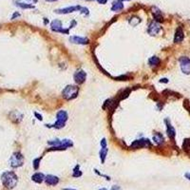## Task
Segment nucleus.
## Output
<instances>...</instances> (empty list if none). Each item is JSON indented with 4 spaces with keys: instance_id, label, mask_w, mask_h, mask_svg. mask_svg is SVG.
I'll use <instances>...</instances> for the list:
<instances>
[{
    "instance_id": "f257e3e1",
    "label": "nucleus",
    "mask_w": 190,
    "mask_h": 190,
    "mask_svg": "<svg viewBox=\"0 0 190 190\" xmlns=\"http://www.w3.org/2000/svg\"><path fill=\"white\" fill-rule=\"evenodd\" d=\"M1 181L3 185L8 189H12L16 186L18 183V177L12 171H6L2 173Z\"/></svg>"
},
{
    "instance_id": "f03ea898",
    "label": "nucleus",
    "mask_w": 190,
    "mask_h": 190,
    "mask_svg": "<svg viewBox=\"0 0 190 190\" xmlns=\"http://www.w3.org/2000/svg\"><path fill=\"white\" fill-rule=\"evenodd\" d=\"M49 144H51L52 147L51 150H63L67 149L68 147L72 146V142L71 140H54V141H49L48 142Z\"/></svg>"
},
{
    "instance_id": "7ed1b4c3",
    "label": "nucleus",
    "mask_w": 190,
    "mask_h": 190,
    "mask_svg": "<svg viewBox=\"0 0 190 190\" xmlns=\"http://www.w3.org/2000/svg\"><path fill=\"white\" fill-rule=\"evenodd\" d=\"M68 113L65 110H60L56 114V122L53 125H49V127H54V129H62L65 126L66 122L68 121Z\"/></svg>"
},
{
    "instance_id": "20e7f679",
    "label": "nucleus",
    "mask_w": 190,
    "mask_h": 190,
    "mask_svg": "<svg viewBox=\"0 0 190 190\" xmlns=\"http://www.w3.org/2000/svg\"><path fill=\"white\" fill-rule=\"evenodd\" d=\"M78 92H79V88L72 85H69L63 89L62 94H63V97L66 100H72V99L77 97Z\"/></svg>"
},
{
    "instance_id": "39448f33",
    "label": "nucleus",
    "mask_w": 190,
    "mask_h": 190,
    "mask_svg": "<svg viewBox=\"0 0 190 190\" xmlns=\"http://www.w3.org/2000/svg\"><path fill=\"white\" fill-rule=\"evenodd\" d=\"M23 163H24V157L20 152H14L11 155L10 159V164L11 167H14V168L20 167L21 166H23Z\"/></svg>"
},
{
    "instance_id": "423d86ee",
    "label": "nucleus",
    "mask_w": 190,
    "mask_h": 190,
    "mask_svg": "<svg viewBox=\"0 0 190 190\" xmlns=\"http://www.w3.org/2000/svg\"><path fill=\"white\" fill-rule=\"evenodd\" d=\"M180 62V67L181 71L184 74L190 73V58L187 56H181L179 59Z\"/></svg>"
},
{
    "instance_id": "0eeeda50",
    "label": "nucleus",
    "mask_w": 190,
    "mask_h": 190,
    "mask_svg": "<svg viewBox=\"0 0 190 190\" xmlns=\"http://www.w3.org/2000/svg\"><path fill=\"white\" fill-rule=\"evenodd\" d=\"M73 78H74V81H75L76 84L81 85V84H83L86 79V73L83 71V69H78V71L74 73Z\"/></svg>"
},
{
    "instance_id": "6e6552de",
    "label": "nucleus",
    "mask_w": 190,
    "mask_h": 190,
    "mask_svg": "<svg viewBox=\"0 0 190 190\" xmlns=\"http://www.w3.org/2000/svg\"><path fill=\"white\" fill-rule=\"evenodd\" d=\"M144 146H151V143L149 142V140H147V139L136 140V141H134L130 146V147H133V148H141V147H144Z\"/></svg>"
},
{
    "instance_id": "1a4fd4ad",
    "label": "nucleus",
    "mask_w": 190,
    "mask_h": 190,
    "mask_svg": "<svg viewBox=\"0 0 190 190\" xmlns=\"http://www.w3.org/2000/svg\"><path fill=\"white\" fill-rule=\"evenodd\" d=\"M51 30L56 32H62V34H69V30H64L62 27V23L59 20H54L51 23Z\"/></svg>"
},
{
    "instance_id": "9d476101",
    "label": "nucleus",
    "mask_w": 190,
    "mask_h": 190,
    "mask_svg": "<svg viewBox=\"0 0 190 190\" xmlns=\"http://www.w3.org/2000/svg\"><path fill=\"white\" fill-rule=\"evenodd\" d=\"M59 178L57 176L54 175H47L45 177V183H46L47 185H49V186H54V185H57L59 184Z\"/></svg>"
},
{
    "instance_id": "9b49d317",
    "label": "nucleus",
    "mask_w": 190,
    "mask_h": 190,
    "mask_svg": "<svg viewBox=\"0 0 190 190\" xmlns=\"http://www.w3.org/2000/svg\"><path fill=\"white\" fill-rule=\"evenodd\" d=\"M161 31V27H160V25L157 23L156 21H153V22H151L149 24V26H148V34H149L150 35H156L158 32Z\"/></svg>"
},
{
    "instance_id": "f8f14e48",
    "label": "nucleus",
    "mask_w": 190,
    "mask_h": 190,
    "mask_svg": "<svg viewBox=\"0 0 190 190\" xmlns=\"http://www.w3.org/2000/svg\"><path fill=\"white\" fill-rule=\"evenodd\" d=\"M81 10V7L79 6H71V7H68V8H64V9H60V10H56L55 12L56 14H71V12Z\"/></svg>"
},
{
    "instance_id": "ddd939ff",
    "label": "nucleus",
    "mask_w": 190,
    "mask_h": 190,
    "mask_svg": "<svg viewBox=\"0 0 190 190\" xmlns=\"http://www.w3.org/2000/svg\"><path fill=\"white\" fill-rule=\"evenodd\" d=\"M166 132H167L168 137L170 138L172 141H174V140H175V136H176L175 129L172 126V125L170 124V122L168 121V120H166Z\"/></svg>"
},
{
    "instance_id": "4468645a",
    "label": "nucleus",
    "mask_w": 190,
    "mask_h": 190,
    "mask_svg": "<svg viewBox=\"0 0 190 190\" xmlns=\"http://www.w3.org/2000/svg\"><path fill=\"white\" fill-rule=\"evenodd\" d=\"M69 41L74 44H79V45H86L89 43V39L85 38V37H80V36H71L69 38Z\"/></svg>"
},
{
    "instance_id": "2eb2a0df",
    "label": "nucleus",
    "mask_w": 190,
    "mask_h": 190,
    "mask_svg": "<svg viewBox=\"0 0 190 190\" xmlns=\"http://www.w3.org/2000/svg\"><path fill=\"white\" fill-rule=\"evenodd\" d=\"M184 39V31L181 27H179L176 30L175 32V36H174V42L175 43H181L183 42V40Z\"/></svg>"
},
{
    "instance_id": "dca6fc26",
    "label": "nucleus",
    "mask_w": 190,
    "mask_h": 190,
    "mask_svg": "<svg viewBox=\"0 0 190 190\" xmlns=\"http://www.w3.org/2000/svg\"><path fill=\"white\" fill-rule=\"evenodd\" d=\"M45 177L46 176H45L43 173L36 172L31 176V180L36 184H41V183H43V181H45Z\"/></svg>"
},
{
    "instance_id": "f3484780",
    "label": "nucleus",
    "mask_w": 190,
    "mask_h": 190,
    "mask_svg": "<svg viewBox=\"0 0 190 190\" xmlns=\"http://www.w3.org/2000/svg\"><path fill=\"white\" fill-rule=\"evenodd\" d=\"M107 153H109V148H107V146L101 147V150H100V153H99V155H100V160H101V163L102 164L105 163V161L106 159Z\"/></svg>"
},
{
    "instance_id": "a211bd4d",
    "label": "nucleus",
    "mask_w": 190,
    "mask_h": 190,
    "mask_svg": "<svg viewBox=\"0 0 190 190\" xmlns=\"http://www.w3.org/2000/svg\"><path fill=\"white\" fill-rule=\"evenodd\" d=\"M161 63V59L157 56H152L151 58L148 60V64H149L151 67H158Z\"/></svg>"
},
{
    "instance_id": "6ab92c4d",
    "label": "nucleus",
    "mask_w": 190,
    "mask_h": 190,
    "mask_svg": "<svg viewBox=\"0 0 190 190\" xmlns=\"http://www.w3.org/2000/svg\"><path fill=\"white\" fill-rule=\"evenodd\" d=\"M123 9H124V4L122 1H119V0H118V2L113 3V6L111 7V11H120Z\"/></svg>"
},
{
    "instance_id": "aec40b11",
    "label": "nucleus",
    "mask_w": 190,
    "mask_h": 190,
    "mask_svg": "<svg viewBox=\"0 0 190 190\" xmlns=\"http://www.w3.org/2000/svg\"><path fill=\"white\" fill-rule=\"evenodd\" d=\"M153 141L156 143V144H163L164 141V136L161 134V133H155L153 135Z\"/></svg>"
},
{
    "instance_id": "412c9836",
    "label": "nucleus",
    "mask_w": 190,
    "mask_h": 190,
    "mask_svg": "<svg viewBox=\"0 0 190 190\" xmlns=\"http://www.w3.org/2000/svg\"><path fill=\"white\" fill-rule=\"evenodd\" d=\"M82 171L80 170V166H76L75 167H74L73 169V173H72V177H74V178H79V177L82 176Z\"/></svg>"
},
{
    "instance_id": "4be33fe9",
    "label": "nucleus",
    "mask_w": 190,
    "mask_h": 190,
    "mask_svg": "<svg viewBox=\"0 0 190 190\" xmlns=\"http://www.w3.org/2000/svg\"><path fill=\"white\" fill-rule=\"evenodd\" d=\"M156 11H153V15H154V18L157 20V21H163V16H162V14H161V11L158 10V9H155Z\"/></svg>"
},
{
    "instance_id": "5701e85b",
    "label": "nucleus",
    "mask_w": 190,
    "mask_h": 190,
    "mask_svg": "<svg viewBox=\"0 0 190 190\" xmlns=\"http://www.w3.org/2000/svg\"><path fill=\"white\" fill-rule=\"evenodd\" d=\"M40 161H41V158H37L34 161V168L35 169V170H37L40 166Z\"/></svg>"
},
{
    "instance_id": "b1692460",
    "label": "nucleus",
    "mask_w": 190,
    "mask_h": 190,
    "mask_svg": "<svg viewBox=\"0 0 190 190\" xmlns=\"http://www.w3.org/2000/svg\"><path fill=\"white\" fill-rule=\"evenodd\" d=\"M184 148L185 150H189L190 149V139L185 140L184 142Z\"/></svg>"
},
{
    "instance_id": "393cba45",
    "label": "nucleus",
    "mask_w": 190,
    "mask_h": 190,
    "mask_svg": "<svg viewBox=\"0 0 190 190\" xmlns=\"http://www.w3.org/2000/svg\"><path fill=\"white\" fill-rule=\"evenodd\" d=\"M17 5L19 7L23 8V9H31V8H34L32 5H27V4H25V3H17Z\"/></svg>"
},
{
    "instance_id": "a878e982",
    "label": "nucleus",
    "mask_w": 190,
    "mask_h": 190,
    "mask_svg": "<svg viewBox=\"0 0 190 190\" xmlns=\"http://www.w3.org/2000/svg\"><path fill=\"white\" fill-rule=\"evenodd\" d=\"M110 190H122V188H121V186H119V185H113Z\"/></svg>"
},
{
    "instance_id": "bb28decb",
    "label": "nucleus",
    "mask_w": 190,
    "mask_h": 190,
    "mask_svg": "<svg viewBox=\"0 0 190 190\" xmlns=\"http://www.w3.org/2000/svg\"><path fill=\"white\" fill-rule=\"evenodd\" d=\"M184 177H185V178H186L188 181H190V172L185 173V174H184Z\"/></svg>"
},
{
    "instance_id": "cd10ccee",
    "label": "nucleus",
    "mask_w": 190,
    "mask_h": 190,
    "mask_svg": "<svg viewBox=\"0 0 190 190\" xmlns=\"http://www.w3.org/2000/svg\"><path fill=\"white\" fill-rule=\"evenodd\" d=\"M160 82H161V83H162V82H163V83H167L168 80L166 79V78H164V79H161V81H160Z\"/></svg>"
},
{
    "instance_id": "c85d7f7f",
    "label": "nucleus",
    "mask_w": 190,
    "mask_h": 190,
    "mask_svg": "<svg viewBox=\"0 0 190 190\" xmlns=\"http://www.w3.org/2000/svg\"><path fill=\"white\" fill-rule=\"evenodd\" d=\"M97 1L99 2V3H101V4H105L107 0H97Z\"/></svg>"
},
{
    "instance_id": "c756f323",
    "label": "nucleus",
    "mask_w": 190,
    "mask_h": 190,
    "mask_svg": "<svg viewBox=\"0 0 190 190\" xmlns=\"http://www.w3.org/2000/svg\"><path fill=\"white\" fill-rule=\"evenodd\" d=\"M35 115H36L37 117H38V118H37V119H38V120H40V121H41V120H42V116H41V115H38V114H37V113H35Z\"/></svg>"
},
{
    "instance_id": "7c9ffc66",
    "label": "nucleus",
    "mask_w": 190,
    "mask_h": 190,
    "mask_svg": "<svg viewBox=\"0 0 190 190\" xmlns=\"http://www.w3.org/2000/svg\"><path fill=\"white\" fill-rule=\"evenodd\" d=\"M63 190H77V189H74V188H63Z\"/></svg>"
},
{
    "instance_id": "2f4dec72",
    "label": "nucleus",
    "mask_w": 190,
    "mask_h": 190,
    "mask_svg": "<svg viewBox=\"0 0 190 190\" xmlns=\"http://www.w3.org/2000/svg\"><path fill=\"white\" fill-rule=\"evenodd\" d=\"M46 1H49V2H53V1H57V0H46Z\"/></svg>"
},
{
    "instance_id": "473e14b6",
    "label": "nucleus",
    "mask_w": 190,
    "mask_h": 190,
    "mask_svg": "<svg viewBox=\"0 0 190 190\" xmlns=\"http://www.w3.org/2000/svg\"><path fill=\"white\" fill-rule=\"evenodd\" d=\"M99 190H107V189H106V188H104V187H103V188H100Z\"/></svg>"
},
{
    "instance_id": "72a5a7b5",
    "label": "nucleus",
    "mask_w": 190,
    "mask_h": 190,
    "mask_svg": "<svg viewBox=\"0 0 190 190\" xmlns=\"http://www.w3.org/2000/svg\"><path fill=\"white\" fill-rule=\"evenodd\" d=\"M36 1H37V0H34V2H36Z\"/></svg>"
},
{
    "instance_id": "f704fd0d",
    "label": "nucleus",
    "mask_w": 190,
    "mask_h": 190,
    "mask_svg": "<svg viewBox=\"0 0 190 190\" xmlns=\"http://www.w3.org/2000/svg\"><path fill=\"white\" fill-rule=\"evenodd\" d=\"M119 1H123V0H119Z\"/></svg>"
}]
</instances>
